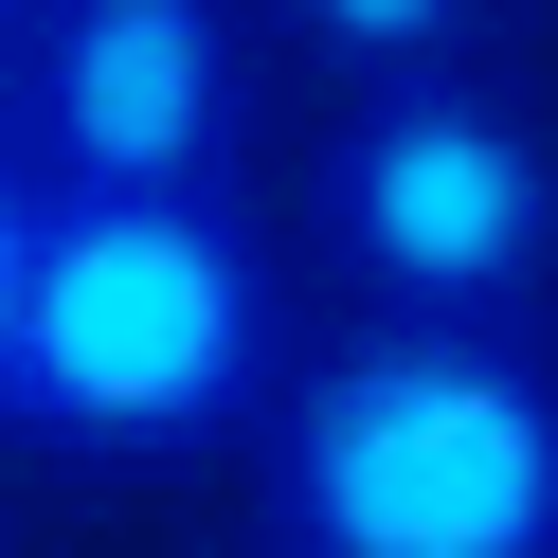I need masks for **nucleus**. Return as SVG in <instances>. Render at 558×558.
<instances>
[{"label":"nucleus","mask_w":558,"mask_h":558,"mask_svg":"<svg viewBox=\"0 0 558 558\" xmlns=\"http://www.w3.org/2000/svg\"><path fill=\"white\" fill-rule=\"evenodd\" d=\"M306 217H325L342 289L414 306V325H541V289H558V145L469 54L361 73V109L306 162Z\"/></svg>","instance_id":"obj_3"},{"label":"nucleus","mask_w":558,"mask_h":558,"mask_svg":"<svg viewBox=\"0 0 558 558\" xmlns=\"http://www.w3.org/2000/svg\"><path fill=\"white\" fill-rule=\"evenodd\" d=\"M0 109H19V19H0Z\"/></svg>","instance_id":"obj_7"},{"label":"nucleus","mask_w":558,"mask_h":558,"mask_svg":"<svg viewBox=\"0 0 558 558\" xmlns=\"http://www.w3.org/2000/svg\"><path fill=\"white\" fill-rule=\"evenodd\" d=\"M270 397H289V325H270V253L234 234V198H73L54 181L0 433L90 450V469H181V450L270 433Z\"/></svg>","instance_id":"obj_2"},{"label":"nucleus","mask_w":558,"mask_h":558,"mask_svg":"<svg viewBox=\"0 0 558 558\" xmlns=\"http://www.w3.org/2000/svg\"><path fill=\"white\" fill-rule=\"evenodd\" d=\"M270 558H289V541H270Z\"/></svg>","instance_id":"obj_8"},{"label":"nucleus","mask_w":558,"mask_h":558,"mask_svg":"<svg viewBox=\"0 0 558 558\" xmlns=\"http://www.w3.org/2000/svg\"><path fill=\"white\" fill-rule=\"evenodd\" d=\"M19 145L73 198H234L253 145V19L234 0H37Z\"/></svg>","instance_id":"obj_4"},{"label":"nucleus","mask_w":558,"mask_h":558,"mask_svg":"<svg viewBox=\"0 0 558 558\" xmlns=\"http://www.w3.org/2000/svg\"><path fill=\"white\" fill-rule=\"evenodd\" d=\"M289 37L342 54V73H433V54L486 37V0H289Z\"/></svg>","instance_id":"obj_5"},{"label":"nucleus","mask_w":558,"mask_h":558,"mask_svg":"<svg viewBox=\"0 0 558 558\" xmlns=\"http://www.w3.org/2000/svg\"><path fill=\"white\" fill-rule=\"evenodd\" d=\"M37 234H54V181H37V145L0 126V378H19V306H37Z\"/></svg>","instance_id":"obj_6"},{"label":"nucleus","mask_w":558,"mask_h":558,"mask_svg":"<svg viewBox=\"0 0 558 558\" xmlns=\"http://www.w3.org/2000/svg\"><path fill=\"white\" fill-rule=\"evenodd\" d=\"M289 558H558V342L361 306L270 397Z\"/></svg>","instance_id":"obj_1"}]
</instances>
